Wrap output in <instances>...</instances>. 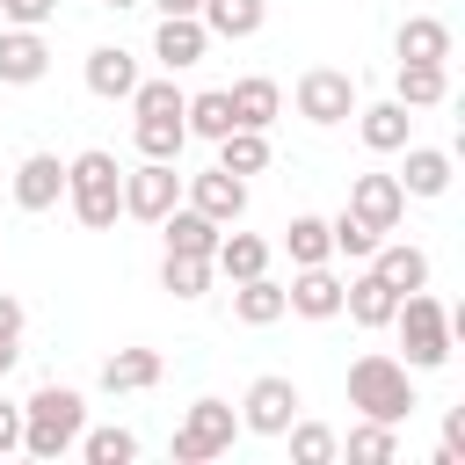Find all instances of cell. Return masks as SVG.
<instances>
[{
    "instance_id": "cell-16",
    "label": "cell",
    "mask_w": 465,
    "mask_h": 465,
    "mask_svg": "<svg viewBox=\"0 0 465 465\" xmlns=\"http://www.w3.org/2000/svg\"><path fill=\"white\" fill-rule=\"evenodd\" d=\"M131 87H138V58H131L124 44H94V51H87V94L131 102Z\"/></svg>"
},
{
    "instance_id": "cell-25",
    "label": "cell",
    "mask_w": 465,
    "mask_h": 465,
    "mask_svg": "<svg viewBox=\"0 0 465 465\" xmlns=\"http://www.w3.org/2000/svg\"><path fill=\"white\" fill-rule=\"evenodd\" d=\"M160 385V349H116L102 363V392H153Z\"/></svg>"
},
{
    "instance_id": "cell-7",
    "label": "cell",
    "mask_w": 465,
    "mask_h": 465,
    "mask_svg": "<svg viewBox=\"0 0 465 465\" xmlns=\"http://www.w3.org/2000/svg\"><path fill=\"white\" fill-rule=\"evenodd\" d=\"M298 385L283 378V371H262L254 385H247V400H240V429H254V436H283L291 421H298Z\"/></svg>"
},
{
    "instance_id": "cell-22",
    "label": "cell",
    "mask_w": 465,
    "mask_h": 465,
    "mask_svg": "<svg viewBox=\"0 0 465 465\" xmlns=\"http://www.w3.org/2000/svg\"><path fill=\"white\" fill-rule=\"evenodd\" d=\"M160 232H167V254H211L225 225H218V218H203L196 203H174V211L160 218Z\"/></svg>"
},
{
    "instance_id": "cell-38",
    "label": "cell",
    "mask_w": 465,
    "mask_h": 465,
    "mask_svg": "<svg viewBox=\"0 0 465 465\" xmlns=\"http://www.w3.org/2000/svg\"><path fill=\"white\" fill-rule=\"evenodd\" d=\"M7 450H22V407L15 400H0V458Z\"/></svg>"
},
{
    "instance_id": "cell-41",
    "label": "cell",
    "mask_w": 465,
    "mask_h": 465,
    "mask_svg": "<svg viewBox=\"0 0 465 465\" xmlns=\"http://www.w3.org/2000/svg\"><path fill=\"white\" fill-rule=\"evenodd\" d=\"M15 356H22V341H0V378L15 371Z\"/></svg>"
},
{
    "instance_id": "cell-26",
    "label": "cell",
    "mask_w": 465,
    "mask_h": 465,
    "mask_svg": "<svg viewBox=\"0 0 465 465\" xmlns=\"http://www.w3.org/2000/svg\"><path fill=\"white\" fill-rule=\"evenodd\" d=\"M262 15H269V0H203V7H196V22H203L211 36H225V44L254 36V29H262Z\"/></svg>"
},
{
    "instance_id": "cell-8",
    "label": "cell",
    "mask_w": 465,
    "mask_h": 465,
    "mask_svg": "<svg viewBox=\"0 0 465 465\" xmlns=\"http://www.w3.org/2000/svg\"><path fill=\"white\" fill-rule=\"evenodd\" d=\"M298 116H305V124H349V116H356V80H349L341 65L298 73Z\"/></svg>"
},
{
    "instance_id": "cell-21",
    "label": "cell",
    "mask_w": 465,
    "mask_h": 465,
    "mask_svg": "<svg viewBox=\"0 0 465 465\" xmlns=\"http://www.w3.org/2000/svg\"><path fill=\"white\" fill-rule=\"evenodd\" d=\"M400 153H407V167H400V189H407V196H443V189H450V153H443V145H414V138H407Z\"/></svg>"
},
{
    "instance_id": "cell-28",
    "label": "cell",
    "mask_w": 465,
    "mask_h": 465,
    "mask_svg": "<svg viewBox=\"0 0 465 465\" xmlns=\"http://www.w3.org/2000/svg\"><path fill=\"white\" fill-rule=\"evenodd\" d=\"M182 124H189V138H211V145H218V138L232 131V94H225V87L189 94V102H182Z\"/></svg>"
},
{
    "instance_id": "cell-36",
    "label": "cell",
    "mask_w": 465,
    "mask_h": 465,
    "mask_svg": "<svg viewBox=\"0 0 465 465\" xmlns=\"http://www.w3.org/2000/svg\"><path fill=\"white\" fill-rule=\"evenodd\" d=\"M327 240H334V254H349V262H371V247H378V232L356 218V211H341V218H327Z\"/></svg>"
},
{
    "instance_id": "cell-6",
    "label": "cell",
    "mask_w": 465,
    "mask_h": 465,
    "mask_svg": "<svg viewBox=\"0 0 465 465\" xmlns=\"http://www.w3.org/2000/svg\"><path fill=\"white\" fill-rule=\"evenodd\" d=\"M174 203H182V174H174V160H138V167L124 174V218L160 225Z\"/></svg>"
},
{
    "instance_id": "cell-42",
    "label": "cell",
    "mask_w": 465,
    "mask_h": 465,
    "mask_svg": "<svg viewBox=\"0 0 465 465\" xmlns=\"http://www.w3.org/2000/svg\"><path fill=\"white\" fill-rule=\"evenodd\" d=\"M102 7H145V0H102Z\"/></svg>"
},
{
    "instance_id": "cell-40",
    "label": "cell",
    "mask_w": 465,
    "mask_h": 465,
    "mask_svg": "<svg viewBox=\"0 0 465 465\" xmlns=\"http://www.w3.org/2000/svg\"><path fill=\"white\" fill-rule=\"evenodd\" d=\"M153 7H160V15H196L203 0H153Z\"/></svg>"
},
{
    "instance_id": "cell-30",
    "label": "cell",
    "mask_w": 465,
    "mask_h": 465,
    "mask_svg": "<svg viewBox=\"0 0 465 465\" xmlns=\"http://www.w3.org/2000/svg\"><path fill=\"white\" fill-rule=\"evenodd\" d=\"M218 167H225V174H262V167H269V138L247 131V124H232V131L218 138Z\"/></svg>"
},
{
    "instance_id": "cell-20",
    "label": "cell",
    "mask_w": 465,
    "mask_h": 465,
    "mask_svg": "<svg viewBox=\"0 0 465 465\" xmlns=\"http://www.w3.org/2000/svg\"><path fill=\"white\" fill-rule=\"evenodd\" d=\"M356 131L371 153H400L414 138V116H407V102H371V109H356Z\"/></svg>"
},
{
    "instance_id": "cell-37",
    "label": "cell",
    "mask_w": 465,
    "mask_h": 465,
    "mask_svg": "<svg viewBox=\"0 0 465 465\" xmlns=\"http://www.w3.org/2000/svg\"><path fill=\"white\" fill-rule=\"evenodd\" d=\"M58 15V0H0V22L7 29H44Z\"/></svg>"
},
{
    "instance_id": "cell-1",
    "label": "cell",
    "mask_w": 465,
    "mask_h": 465,
    "mask_svg": "<svg viewBox=\"0 0 465 465\" xmlns=\"http://www.w3.org/2000/svg\"><path fill=\"white\" fill-rule=\"evenodd\" d=\"M65 203H73V218L87 232H109L124 218V167H116V153H102V145L73 153L65 160Z\"/></svg>"
},
{
    "instance_id": "cell-14",
    "label": "cell",
    "mask_w": 465,
    "mask_h": 465,
    "mask_svg": "<svg viewBox=\"0 0 465 465\" xmlns=\"http://www.w3.org/2000/svg\"><path fill=\"white\" fill-rule=\"evenodd\" d=\"M65 196V160L58 153H22V167H15V203L22 211H51Z\"/></svg>"
},
{
    "instance_id": "cell-32",
    "label": "cell",
    "mask_w": 465,
    "mask_h": 465,
    "mask_svg": "<svg viewBox=\"0 0 465 465\" xmlns=\"http://www.w3.org/2000/svg\"><path fill=\"white\" fill-rule=\"evenodd\" d=\"M211 276H218V269H211V254H167V262H160V283H167L174 298H203V291H211Z\"/></svg>"
},
{
    "instance_id": "cell-24",
    "label": "cell",
    "mask_w": 465,
    "mask_h": 465,
    "mask_svg": "<svg viewBox=\"0 0 465 465\" xmlns=\"http://www.w3.org/2000/svg\"><path fill=\"white\" fill-rule=\"evenodd\" d=\"M232 320L240 327H276L283 320V283H269V269L247 276V283H232Z\"/></svg>"
},
{
    "instance_id": "cell-18",
    "label": "cell",
    "mask_w": 465,
    "mask_h": 465,
    "mask_svg": "<svg viewBox=\"0 0 465 465\" xmlns=\"http://www.w3.org/2000/svg\"><path fill=\"white\" fill-rule=\"evenodd\" d=\"M225 94H232V124H247V131H269L276 109H283V87H276L269 73H247V80H232Z\"/></svg>"
},
{
    "instance_id": "cell-17",
    "label": "cell",
    "mask_w": 465,
    "mask_h": 465,
    "mask_svg": "<svg viewBox=\"0 0 465 465\" xmlns=\"http://www.w3.org/2000/svg\"><path fill=\"white\" fill-rule=\"evenodd\" d=\"M392 51L414 58V65H450V22L443 15H407L400 36H392Z\"/></svg>"
},
{
    "instance_id": "cell-12",
    "label": "cell",
    "mask_w": 465,
    "mask_h": 465,
    "mask_svg": "<svg viewBox=\"0 0 465 465\" xmlns=\"http://www.w3.org/2000/svg\"><path fill=\"white\" fill-rule=\"evenodd\" d=\"M283 312H298V320H334V312H341V276H334L327 262L298 269V276L283 283Z\"/></svg>"
},
{
    "instance_id": "cell-27",
    "label": "cell",
    "mask_w": 465,
    "mask_h": 465,
    "mask_svg": "<svg viewBox=\"0 0 465 465\" xmlns=\"http://www.w3.org/2000/svg\"><path fill=\"white\" fill-rule=\"evenodd\" d=\"M450 94V73L443 65H414V58H400V73H392V102H407V109H436Z\"/></svg>"
},
{
    "instance_id": "cell-4",
    "label": "cell",
    "mask_w": 465,
    "mask_h": 465,
    "mask_svg": "<svg viewBox=\"0 0 465 465\" xmlns=\"http://www.w3.org/2000/svg\"><path fill=\"white\" fill-rule=\"evenodd\" d=\"M392 327H400V363L407 371H443L450 363V341H458V327H450V312H443V298H429V291H400V312H392Z\"/></svg>"
},
{
    "instance_id": "cell-23",
    "label": "cell",
    "mask_w": 465,
    "mask_h": 465,
    "mask_svg": "<svg viewBox=\"0 0 465 465\" xmlns=\"http://www.w3.org/2000/svg\"><path fill=\"white\" fill-rule=\"evenodd\" d=\"M211 269H218L225 283H247V276H262V269H269V240H254V232H218Z\"/></svg>"
},
{
    "instance_id": "cell-34",
    "label": "cell",
    "mask_w": 465,
    "mask_h": 465,
    "mask_svg": "<svg viewBox=\"0 0 465 465\" xmlns=\"http://www.w3.org/2000/svg\"><path fill=\"white\" fill-rule=\"evenodd\" d=\"M87 465H131L138 458V436L131 429H80V443H73Z\"/></svg>"
},
{
    "instance_id": "cell-39",
    "label": "cell",
    "mask_w": 465,
    "mask_h": 465,
    "mask_svg": "<svg viewBox=\"0 0 465 465\" xmlns=\"http://www.w3.org/2000/svg\"><path fill=\"white\" fill-rule=\"evenodd\" d=\"M22 320H29V312H22V298H7V291H0V341H22Z\"/></svg>"
},
{
    "instance_id": "cell-10",
    "label": "cell",
    "mask_w": 465,
    "mask_h": 465,
    "mask_svg": "<svg viewBox=\"0 0 465 465\" xmlns=\"http://www.w3.org/2000/svg\"><path fill=\"white\" fill-rule=\"evenodd\" d=\"M182 203H196V211H203V218H218V225H240V211H247V174L203 167V174H189V182H182Z\"/></svg>"
},
{
    "instance_id": "cell-2",
    "label": "cell",
    "mask_w": 465,
    "mask_h": 465,
    "mask_svg": "<svg viewBox=\"0 0 465 465\" xmlns=\"http://www.w3.org/2000/svg\"><path fill=\"white\" fill-rule=\"evenodd\" d=\"M80 429H87V400L73 385H36L22 400V450L29 458H65L80 443Z\"/></svg>"
},
{
    "instance_id": "cell-35",
    "label": "cell",
    "mask_w": 465,
    "mask_h": 465,
    "mask_svg": "<svg viewBox=\"0 0 465 465\" xmlns=\"http://www.w3.org/2000/svg\"><path fill=\"white\" fill-rule=\"evenodd\" d=\"M283 436H291V458H298V465H334V458H341V436H334L327 421H291Z\"/></svg>"
},
{
    "instance_id": "cell-5",
    "label": "cell",
    "mask_w": 465,
    "mask_h": 465,
    "mask_svg": "<svg viewBox=\"0 0 465 465\" xmlns=\"http://www.w3.org/2000/svg\"><path fill=\"white\" fill-rule=\"evenodd\" d=\"M232 436H240V414H232L225 400H196V407L182 414V429H174V465L225 458V450H232Z\"/></svg>"
},
{
    "instance_id": "cell-31",
    "label": "cell",
    "mask_w": 465,
    "mask_h": 465,
    "mask_svg": "<svg viewBox=\"0 0 465 465\" xmlns=\"http://www.w3.org/2000/svg\"><path fill=\"white\" fill-rule=\"evenodd\" d=\"M283 247H291V269H312V262H327V254H334V240H327V218L298 211V218L283 225Z\"/></svg>"
},
{
    "instance_id": "cell-3",
    "label": "cell",
    "mask_w": 465,
    "mask_h": 465,
    "mask_svg": "<svg viewBox=\"0 0 465 465\" xmlns=\"http://www.w3.org/2000/svg\"><path fill=\"white\" fill-rule=\"evenodd\" d=\"M349 407L371 414V421H392V429H400V421L414 414V378H407V363L385 356V349L356 356V363H349Z\"/></svg>"
},
{
    "instance_id": "cell-9",
    "label": "cell",
    "mask_w": 465,
    "mask_h": 465,
    "mask_svg": "<svg viewBox=\"0 0 465 465\" xmlns=\"http://www.w3.org/2000/svg\"><path fill=\"white\" fill-rule=\"evenodd\" d=\"M349 211L385 240V232H400V218H407V189H400V174H356L349 182Z\"/></svg>"
},
{
    "instance_id": "cell-29",
    "label": "cell",
    "mask_w": 465,
    "mask_h": 465,
    "mask_svg": "<svg viewBox=\"0 0 465 465\" xmlns=\"http://www.w3.org/2000/svg\"><path fill=\"white\" fill-rule=\"evenodd\" d=\"M131 138H138V160H182L189 124H182V116H138V124H131Z\"/></svg>"
},
{
    "instance_id": "cell-11",
    "label": "cell",
    "mask_w": 465,
    "mask_h": 465,
    "mask_svg": "<svg viewBox=\"0 0 465 465\" xmlns=\"http://www.w3.org/2000/svg\"><path fill=\"white\" fill-rule=\"evenodd\" d=\"M203 51H211V29H203L196 15H160V29H153V58H160L167 73L203 65Z\"/></svg>"
},
{
    "instance_id": "cell-15",
    "label": "cell",
    "mask_w": 465,
    "mask_h": 465,
    "mask_svg": "<svg viewBox=\"0 0 465 465\" xmlns=\"http://www.w3.org/2000/svg\"><path fill=\"white\" fill-rule=\"evenodd\" d=\"M341 312H349L356 327H371V334H378V327H392V312H400V291H392L378 269H363L356 283H341Z\"/></svg>"
},
{
    "instance_id": "cell-33",
    "label": "cell",
    "mask_w": 465,
    "mask_h": 465,
    "mask_svg": "<svg viewBox=\"0 0 465 465\" xmlns=\"http://www.w3.org/2000/svg\"><path fill=\"white\" fill-rule=\"evenodd\" d=\"M349 458H356V465H392V458H400L392 421H371V414H363V421L349 429Z\"/></svg>"
},
{
    "instance_id": "cell-19",
    "label": "cell",
    "mask_w": 465,
    "mask_h": 465,
    "mask_svg": "<svg viewBox=\"0 0 465 465\" xmlns=\"http://www.w3.org/2000/svg\"><path fill=\"white\" fill-rule=\"evenodd\" d=\"M371 269L392 283V291H429V254L414 240H378L371 247Z\"/></svg>"
},
{
    "instance_id": "cell-13",
    "label": "cell",
    "mask_w": 465,
    "mask_h": 465,
    "mask_svg": "<svg viewBox=\"0 0 465 465\" xmlns=\"http://www.w3.org/2000/svg\"><path fill=\"white\" fill-rule=\"evenodd\" d=\"M51 73V44L36 29H0V87H36Z\"/></svg>"
}]
</instances>
